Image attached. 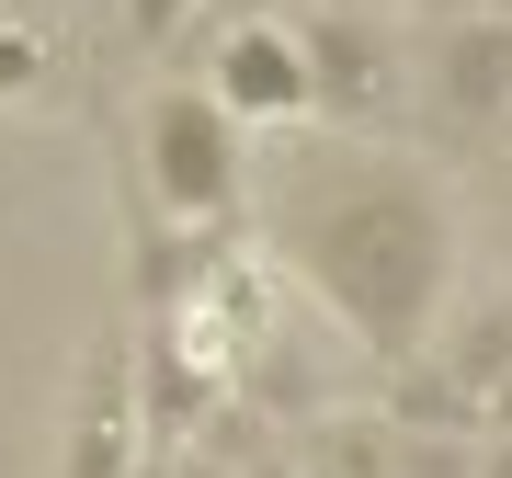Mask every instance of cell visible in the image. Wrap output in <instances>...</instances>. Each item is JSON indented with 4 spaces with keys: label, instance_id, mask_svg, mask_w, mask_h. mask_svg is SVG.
<instances>
[{
    "label": "cell",
    "instance_id": "6da1fadb",
    "mask_svg": "<svg viewBox=\"0 0 512 478\" xmlns=\"http://www.w3.org/2000/svg\"><path fill=\"white\" fill-rule=\"evenodd\" d=\"M285 251L376 353H410L444 308V205L421 171H387L365 148H308L285 171Z\"/></svg>",
    "mask_w": 512,
    "mask_h": 478
},
{
    "label": "cell",
    "instance_id": "7a4b0ae2",
    "mask_svg": "<svg viewBox=\"0 0 512 478\" xmlns=\"http://www.w3.org/2000/svg\"><path fill=\"white\" fill-rule=\"evenodd\" d=\"M148 194H160L171 217H228V194H239V126L194 92V80H171V92L148 103Z\"/></svg>",
    "mask_w": 512,
    "mask_h": 478
},
{
    "label": "cell",
    "instance_id": "3957f363",
    "mask_svg": "<svg viewBox=\"0 0 512 478\" xmlns=\"http://www.w3.org/2000/svg\"><path fill=\"white\" fill-rule=\"evenodd\" d=\"M296 57H308V114H376L387 103V35L365 12L296 23Z\"/></svg>",
    "mask_w": 512,
    "mask_h": 478
},
{
    "label": "cell",
    "instance_id": "277c9868",
    "mask_svg": "<svg viewBox=\"0 0 512 478\" xmlns=\"http://www.w3.org/2000/svg\"><path fill=\"white\" fill-rule=\"evenodd\" d=\"M205 103H217L228 126H251V114H308V57H296V35H274V23L228 35V46H217V80H205Z\"/></svg>",
    "mask_w": 512,
    "mask_h": 478
},
{
    "label": "cell",
    "instance_id": "5b68a950",
    "mask_svg": "<svg viewBox=\"0 0 512 478\" xmlns=\"http://www.w3.org/2000/svg\"><path fill=\"white\" fill-rule=\"evenodd\" d=\"M433 103L456 114V126H501L512 114V12L456 23V35L433 46Z\"/></svg>",
    "mask_w": 512,
    "mask_h": 478
},
{
    "label": "cell",
    "instance_id": "8992f818",
    "mask_svg": "<svg viewBox=\"0 0 512 478\" xmlns=\"http://www.w3.org/2000/svg\"><path fill=\"white\" fill-rule=\"evenodd\" d=\"M444 376H456L467 399H490V387L512 376V308H490L478 331H456V353H444Z\"/></svg>",
    "mask_w": 512,
    "mask_h": 478
},
{
    "label": "cell",
    "instance_id": "52a82bcc",
    "mask_svg": "<svg viewBox=\"0 0 512 478\" xmlns=\"http://www.w3.org/2000/svg\"><path fill=\"white\" fill-rule=\"evenodd\" d=\"M387 433H467V387H456V376H399Z\"/></svg>",
    "mask_w": 512,
    "mask_h": 478
},
{
    "label": "cell",
    "instance_id": "ba28073f",
    "mask_svg": "<svg viewBox=\"0 0 512 478\" xmlns=\"http://www.w3.org/2000/svg\"><path fill=\"white\" fill-rule=\"evenodd\" d=\"M387 478H478V433H387Z\"/></svg>",
    "mask_w": 512,
    "mask_h": 478
},
{
    "label": "cell",
    "instance_id": "9c48e42d",
    "mask_svg": "<svg viewBox=\"0 0 512 478\" xmlns=\"http://www.w3.org/2000/svg\"><path fill=\"white\" fill-rule=\"evenodd\" d=\"M148 387H160V433H183V422H205V376H194V365H183V353H171V342L148 353Z\"/></svg>",
    "mask_w": 512,
    "mask_h": 478
},
{
    "label": "cell",
    "instance_id": "30bf717a",
    "mask_svg": "<svg viewBox=\"0 0 512 478\" xmlns=\"http://www.w3.org/2000/svg\"><path fill=\"white\" fill-rule=\"evenodd\" d=\"M126 467V410H103L92 433H80V478H114Z\"/></svg>",
    "mask_w": 512,
    "mask_h": 478
},
{
    "label": "cell",
    "instance_id": "8fae6325",
    "mask_svg": "<svg viewBox=\"0 0 512 478\" xmlns=\"http://www.w3.org/2000/svg\"><path fill=\"white\" fill-rule=\"evenodd\" d=\"M183 12H194V0H126V23H137V35H183Z\"/></svg>",
    "mask_w": 512,
    "mask_h": 478
},
{
    "label": "cell",
    "instance_id": "7c38bea8",
    "mask_svg": "<svg viewBox=\"0 0 512 478\" xmlns=\"http://www.w3.org/2000/svg\"><path fill=\"white\" fill-rule=\"evenodd\" d=\"M421 12H444V23H490V12H512V0H421Z\"/></svg>",
    "mask_w": 512,
    "mask_h": 478
},
{
    "label": "cell",
    "instance_id": "4fadbf2b",
    "mask_svg": "<svg viewBox=\"0 0 512 478\" xmlns=\"http://www.w3.org/2000/svg\"><path fill=\"white\" fill-rule=\"evenodd\" d=\"M478 410H490V433H512V376L490 387V399H478Z\"/></svg>",
    "mask_w": 512,
    "mask_h": 478
},
{
    "label": "cell",
    "instance_id": "5bb4252c",
    "mask_svg": "<svg viewBox=\"0 0 512 478\" xmlns=\"http://www.w3.org/2000/svg\"><path fill=\"white\" fill-rule=\"evenodd\" d=\"M478 478H512V433H490V456H478Z\"/></svg>",
    "mask_w": 512,
    "mask_h": 478
},
{
    "label": "cell",
    "instance_id": "9a60e30c",
    "mask_svg": "<svg viewBox=\"0 0 512 478\" xmlns=\"http://www.w3.org/2000/svg\"><path fill=\"white\" fill-rule=\"evenodd\" d=\"M0 80H35V46H0Z\"/></svg>",
    "mask_w": 512,
    "mask_h": 478
}]
</instances>
